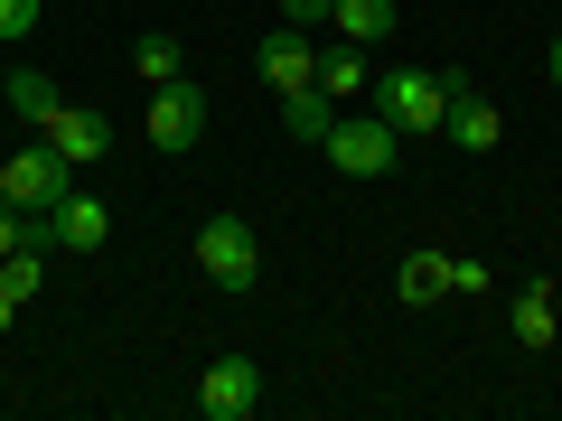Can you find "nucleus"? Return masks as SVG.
<instances>
[{
	"label": "nucleus",
	"mask_w": 562,
	"mask_h": 421,
	"mask_svg": "<svg viewBox=\"0 0 562 421\" xmlns=\"http://www.w3.org/2000/svg\"><path fill=\"white\" fill-rule=\"evenodd\" d=\"M366 94H375V113L394 122L403 140H431L441 113H450V76H422V66H394V76H375Z\"/></svg>",
	"instance_id": "nucleus-1"
},
{
	"label": "nucleus",
	"mask_w": 562,
	"mask_h": 421,
	"mask_svg": "<svg viewBox=\"0 0 562 421\" xmlns=\"http://www.w3.org/2000/svg\"><path fill=\"white\" fill-rule=\"evenodd\" d=\"M319 150L347 169V179H394V160H403V132L375 113V103H366V113H338V122H328V140H319Z\"/></svg>",
	"instance_id": "nucleus-2"
},
{
	"label": "nucleus",
	"mask_w": 562,
	"mask_h": 421,
	"mask_svg": "<svg viewBox=\"0 0 562 421\" xmlns=\"http://www.w3.org/2000/svg\"><path fill=\"white\" fill-rule=\"evenodd\" d=\"M198 272L216 281V291H254V281H262L254 225H244V216H206V225H198Z\"/></svg>",
	"instance_id": "nucleus-3"
},
{
	"label": "nucleus",
	"mask_w": 562,
	"mask_h": 421,
	"mask_svg": "<svg viewBox=\"0 0 562 421\" xmlns=\"http://www.w3.org/2000/svg\"><path fill=\"white\" fill-rule=\"evenodd\" d=\"M140 132H150V150H169V160H179V150H198L206 140V84H150V122H140Z\"/></svg>",
	"instance_id": "nucleus-4"
},
{
	"label": "nucleus",
	"mask_w": 562,
	"mask_h": 421,
	"mask_svg": "<svg viewBox=\"0 0 562 421\" xmlns=\"http://www.w3.org/2000/svg\"><path fill=\"white\" fill-rule=\"evenodd\" d=\"M198 412H206V421H254V412H262V365H254V356H216V365L198 375Z\"/></svg>",
	"instance_id": "nucleus-5"
},
{
	"label": "nucleus",
	"mask_w": 562,
	"mask_h": 421,
	"mask_svg": "<svg viewBox=\"0 0 562 421\" xmlns=\"http://www.w3.org/2000/svg\"><path fill=\"white\" fill-rule=\"evenodd\" d=\"M38 140L57 150L66 169H94L103 150H113V113H94V103H57V113L38 122Z\"/></svg>",
	"instance_id": "nucleus-6"
},
{
	"label": "nucleus",
	"mask_w": 562,
	"mask_h": 421,
	"mask_svg": "<svg viewBox=\"0 0 562 421\" xmlns=\"http://www.w3.org/2000/svg\"><path fill=\"white\" fill-rule=\"evenodd\" d=\"M254 66H262L272 94H310V84H319V38H310V29H272Z\"/></svg>",
	"instance_id": "nucleus-7"
},
{
	"label": "nucleus",
	"mask_w": 562,
	"mask_h": 421,
	"mask_svg": "<svg viewBox=\"0 0 562 421\" xmlns=\"http://www.w3.org/2000/svg\"><path fill=\"white\" fill-rule=\"evenodd\" d=\"M66 187H76V179H66V160L47 150V140L20 150V160H0V197H10V206H57Z\"/></svg>",
	"instance_id": "nucleus-8"
},
{
	"label": "nucleus",
	"mask_w": 562,
	"mask_h": 421,
	"mask_svg": "<svg viewBox=\"0 0 562 421\" xmlns=\"http://www.w3.org/2000/svg\"><path fill=\"white\" fill-rule=\"evenodd\" d=\"M441 140H450V150H497V103H487L469 76H450V113H441Z\"/></svg>",
	"instance_id": "nucleus-9"
},
{
	"label": "nucleus",
	"mask_w": 562,
	"mask_h": 421,
	"mask_svg": "<svg viewBox=\"0 0 562 421\" xmlns=\"http://www.w3.org/2000/svg\"><path fill=\"white\" fill-rule=\"evenodd\" d=\"M113 243V206L85 197V187H66L57 197V253H103Z\"/></svg>",
	"instance_id": "nucleus-10"
},
{
	"label": "nucleus",
	"mask_w": 562,
	"mask_h": 421,
	"mask_svg": "<svg viewBox=\"0 0 562 421\" xmlns=\"http://www.w3.org/2000/svg\"><path fill=\"white\" fill-rule=\"evenodd\" d=\"M328 29H338L347 47H384L403 29V10H394V0H328Z\"/></svg>",
	"instance_id": "nucleus-11"
},
{
	"label": "nucleus",
	"mask_w": 562,
	"mask_h": 421,
	"mask_svg": "<svg viewBox=\"0 0 562 421\" xmlns=\"http://www.w3.org/2000/svg\"><path fill=\"white\" fill-rule=\"evenodd\" d=\"M366 84H375V66H366V47H319V94L338 103V94H366Z\"/></svg>",
	"instance_id": "nucleus-12"
},
{
	"label": "nucleus",
	"mask_w": 562,
	"mask_h": 421,
	"mask_svg": "<svg viewBox=\"0 0 562 421\" xmlns=\"http://www.w3.org/2000/svg\"><path fill=\"white\" fill-rule=\"evenodd\" d=\"M132 76L140 84H179V38H169V29H140L132 38Z\"/></svg>",
	"instance_id": "nucleus-13"
},
{
	"label": "nucleus",
	"mask_w": 562,
	"mask_h": 421,
	"mask_svg": "<svg viewBox=\"0 0 562 421\" xmlns=\"http://www.w3.org/2000/svg\"><path fill=\"white\" fill-rule=\"evenodd\" d=\"M281 122H291V140H310V150H319V140H328V122H338V103H328L319 84H310V94H281Z\"/></svg>",
	"instance_id": "nucleus-14"
},
{
	"label": "nucleus",
	"mask_w": 562,
	"mask_h": 421,
	"mask_svg": "<svg viewBox=\"0 0 562 421\" xmlns=\"http://www.w3.org/2000/svg\"><path fill=\"white\" fill-rule=\"evenodd\" d=\"M553 319H562L553 281H535V291H516V338H525V346H553Z\"/></svg>",
	"instance_id": "nucleus-15"
},
{
	"label": "nucleus",
	"mask_w": 562,
	"mask_h": 421,
	"mask_svg": "<svg viewBox=\"0 0 562 421\" xmlns=\"http://www.w3.org/2000/svg\"><path fill=\"white\" fill-rule=\"evenodd\" d=\"M403 300H450V253H403Z\"/></svg>",
	"instance_id": "nucleus-16"
},
{
	"label": "nucleus",
	"mask_w": 562,
	"mask_h": 421,
	"mask_svg": "<svg viewBox=\"0 0 562 421\" xmlns=\"http://www.w3.org/2000/svg\"><path fill=\"white\" fill-rule=\"evenodd\" d=\"M0 94H10V113H20L29 132H38V122L57 113V84H47V76H29V66H20V76H0Z\"/></svg>",
	"instance_id": "nucleus-17"
},
{
	"label": "nucleus",
	"mask_w": 562,
	"mask_h": 421,
	"mask_svg": "<svg viewBox=\"0 0 562 421\" xmlns=\"http://www.w3.org/2000/svg\"><path fill=\"white\" fill-rule=\"evenodd\" d=\"M29 291H38V253H29V243H20V253H0V300L20 309Z\"/></svg>",
	"instance_id": "nucleus-18"
},
{
	"label": "nucleus",
	"mask_w": 562,
	"mask_h": 421,
	"mask_svg": "<svg viewBox=\"0 0 562 421\" xmlns=\"http://www.w3.org/2000/svg\"><path fill=\"white\" fill-rule=\"evenodd\" d=\"M38 10H47V0H0V38H29V29H38Z\"/></svg>",
	"instance_id": "nucleus-19"
},
{
	"label": "nucleus",
	"mask_w": 562,
	"mask_h": 421,
	"mask_svg": "<svg viewBox=\"0 0 562 421\" xmlns=\"http://www.w3.org/2000/svg\"><path fill=\"white\" fill-rule=\"evenodd\" d=\"M281 29H328V0H281Z\"/></svg>",
	"instance_id": "nucleus-20"
},
{
	"label": "nucleus",
	"mask_w": 562,
	"mask_h": 421,
	"mask_svg": "<svg viewBox=\"0 0 562 421\" xmlns=\"http://www.w3.org/2000/svg\"><path fill=\"white\" fill-rule=\"evenodd\" d=\"M0 253H20V206L0 197Z\"/></svg>",
	"instance_id": "nucleus-21"
},
{
	"label": "nucleus",
	"mask_w": 562,
	"mask_h": 421,
	"mask_svg": "<svg viewBox=\"0 0 562 421\" xmlns=\"http://www.w3.org/2000/svg\"><path fill=\"white\" fill-rule=\"evenodd\" d=\"M543 66H553V84H562V38H553V57H543Z\"/></svg>",
	"instance_id": "nucleus-22"
},
{
	"label": "nucleus",
	"mask_w": 562,
	"mask_h": 421,
	"mask_svg": "<svg viewBox=\"0 0 562 421\" xmlns=\"http://www.w3.org/2000/svg\"><path fill=\"white\" fill-rule=\"evenodd\" d=\"M10 319H20V309H10V300H0V338H10Z\"/></svg>",
	"instance_id": "nucleus-23"
},
{
	"label": "nucleus",
	"mask_w": 562,
	"mask_h": 421,
	"mask_svg": "<svg viewBox=\"0 0 562 421\" xmlns=\"http://www.w3.org/2000/svg\"><path fill=\"white\" fill-rule=\"evenodd\" d=\"M553 300H562V262H553Z\"/></svg>",
	"instance_id": "nucleus-24"
},
{
	"label": "nucleus",
	"mask_w": 562,
	"mask_h": 421,
	"mask_svg": "<svg viewBox=\"0 0 562 421\" xmlns=\"http://www.w3.org/2000/svg\"><path fill=\"white\" fill-rule=\"evenodd\" d=\"M553 346H562V319H553Z\"/></svg>",
	"instance_id": "nucleus-25"
},
{
	"label": "nucleus",
	"mask_w": 562,
	"mask_h": 421,
	"mask_svg": "<svg viewBox=\"0 0 562 421\" xmlns=\"http://www.w3.org/2000/svg\"><path fill=\"white\" fill-rule=\"evenodd\" d=\"M0 47H10V38H0ZM0 76H10V66H0Z\"/></svg>",
	"instance_id": "nucleus-26"
}]
</instances>
